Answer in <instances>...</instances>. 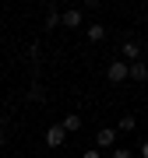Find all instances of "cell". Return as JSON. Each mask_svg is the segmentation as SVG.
I'll return each mask as SVG.
<instances>
[{
	"label": "cell",
	"mask_w": 148,
	"mask_h": 158,
	"mask_svg": "<svg viewBox=\"0 0 148 158\" xmlns=\"http://www.w3.org/2000/svg\"><path fill=\"white\" fill-rule=\"evenodd\" d=\"M106 77L113 81V85H120V81H127V77H131V63H124V60H113V63L106 67Z\"/></svg>",
	"instance_id": "cell-1"
},
{
	"label": "cell",
	"mask_w": 148,
	"mask_h": 158,
	"mask_svg": "<svg viewBox=\"0 0 148 158\" xmlns=\"http://www.w3.org/2000/svg\"><path fill=\"white\" fill-rule=\"evenodd\" d=\"M0 148H4V127H0Z\"/></svg>",
	"instance_id": "cell-14"
},
{
	"label": "cell",
	"mask_w": 148,
	"mask_h": 158,
	"mask_svg": "<svg viewBox=\"0 0 148 158\" xmlns=\"http://www.w3.org/2000/svg\"><path fill=\"white\" fill-rule=\"evenodd\" d=\"M113 158H131V151H127V148H116V151H113Z\"/></svg>",
	"instance_id": "cell-11"
},
{
	"label": "cell",
	"mask_w": 148,
	"mask_h": 158,
	"mask_svg": "<svg viewBox=\"0 0 148 158\" xmlns=\"http://www.w3.org/2000/svg\"><path fill=\"white\" fill-rule=\"evenodd\" d=\"M145 77H148V63H141V60L131 63V81H145Z\"/></svg>",
	"instance_id": "cell-7"
},
{
	"label": "cell",
	"mask_w": 148,
	"mask_h": 158,
	"mask_svg": "<svg viewBox=\"0 0 148 158\" xmlns=\"http://www.w3.org/2000/svg\"><path fill=\"white\" fill-rule=\"evenodd\" d=\"M63 137H67V134H63V127H50V130H46V144H50V148H60Z\"/></svg>",
	"instance_id": "cell-5"
},
{
	"label": "cell",
	"mask_w": 148,
	"mask_h": 158,
	"mask_svg": "<svg viewBox=\"0 0 148 158\" xmlns=\"http://www.w3.org/2000/svg\"><path fill=\"white\" fill-rule=\"evenodd\" d=\"M57 25H60V11L50 7V11H46V28H57Z\"/></svg>",
	"instance_id": "cell-9"
},
{
	"label": "cell",
	"mask_w": 148,
	"mask_h": 158,
	"mask_svg": "<svg viewBox=\"0 0 148 158\" xmlns=\"http://www.w3.org/2000/svg\"><path fill=\"white\" fill-rule=\"evenodd\" d=\"M60 25H67V28H78V25H81V11H78V7L63 11V14H60Z\"/></svg>",
	"instance_id": "cell-4"
},
{
	"label": "cell",
	"mask_w": 148,
	"mask_h": 158,
	"mask_svg": "<svg viewBox=\"0 0 148 158\" xmlns=\"http://www.w3.org/2000/svg\"><path fill=\"white\" fill-rule=\"evenodd\" d=\"M137 127V119L131 116V113H127V116H120V130H134Z\"/></svg>",
	"instance_id": "cell-10"
},
{
	"label": "cell",
	"mask_w": 148,
	"mask_h": 158,
	"mask_svg": "<svg viewBox=\"0 0 148 158\" xmlns=\"http://www.w3.org/2000/svg\"><path fill=\"white\" fill-rule=\"evenodd\" d=\"M85 35H88V42H102L106 39V28H102V25H88Z\"/></svg>",
	"instance_id": "cell-8"
},
{
	"label": "cell",
	"mask_w": 148,
	"mask_h": 158,
	"mask_svg": "<svg viewBox=\"0 0 148 158\" xmlns=\"http://www.w3.org/2000/svg\"><path fill=\"white\" fill-rule=\"evenodd\" d=\"M60 127H63V134H78V130H81V116L78 113H67Z\"/></svg>",
	"instance_id": "cell-6"
},
{
	"label": "cell",
	"mask_w": 148,
	"mask_h": 158,
	"mask_svg": "<svg viewBox=\"0 0 148 158\" xmlns=\"http://www.w3.org/2000/svg\"><path fill=\"white\" fill-rule=\"evenodd\" d=\"M81 158H102V155H99V151H85V155H81Z\"/></svg>",
	"instance_id": "cell-12"
},
{
	"label": "cell",
	"mask_w": 148,
	"mask_h": 158,
	"mask_svg": "<svg viewBox=\"0 0 148 158\" xmlns=\"http://www.w3.org/2000/svg\"><path fill=\"white\" fill-rule=\"evenodd\" d=\"M120 56H124V63H137L141 46H137V42H124V53H120Z\"/></svg>",
	"instance_id": "cell-3"
},
{
	"label": "cell",
	"mask_w": 148,
	"mask_h": 158,
	"mask_svg": "<svg viewBox=\"0 0 148 158\" xmlns=\"http://www.w3.org/2000/svg\"><path fill=\"white\" fill-rule=\"evenodd\" d=\"M95 144H99V148H113V144H116V130H113V127H102V130L95 134Z\"/></svg>",
	"instance_id": "cell-2"
},
{
	"label": "cell",
	"mask_w": 148,
	"mask_h": 158,
	"mask_svg": "<svg viewBox=\"0 0 148 158\" xmlns=\"http://www.w3.org/2000/svg\"><path fill=\"white\" fill-rule=\"evenodd\" d=\"M141 155H145V158H148V141H145V144H141Z\"/></svg>",
	"instance_id": "cell-13"
}]
</instances>
